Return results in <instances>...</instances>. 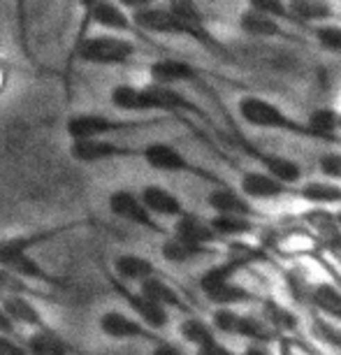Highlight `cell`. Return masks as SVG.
<instances>
[{"mask_svg": "<svg viewBox=\"0 0 341 355\" xmlns=\"http://www.w3.org/2000/svg\"><path fill=\"white\" fill-rule=\"evenodd\" d=\"M242 325H244V316L232 309H218L213 313V327L220 332L227 334H242Z\"/></svg>", "mask_w": 341, "mask_h": 355, "instance_id": "30", "label": "cell"}, {"mask_svg": "<svg viewBox=\"0 0 341 355\" xmlns=\"http://www.w3.org/2000/svg\"><path fill=\"white\" fill-rule=\"evenodd\" d=\"M107 281H110V286L114 288V293L121 295L123 302L130 306L132 316L142 320L146 327H151L153 332H158L170 325V311H167L165 306L156 304L153 300H149L139 291H132V288L125 286L123 281H119L114 274H107Z\"/></svg>", "mask_w": 341, "mask_h": 355, "instance_id": "5", "label": "cell"}, {"mask_svg": "<svg viewBox=\"0 0 341 355\" xmlns=\"http://www.w3.org/2000/svg\"><path fill=\"white\" fill-rule=\"evenodd\" d=\"M24 344L30 348L33 355H77L75 346H72L56 327L26 334Z\"/></svg>", "mask_w": 341, "mask_h": 355, "instance_id": "17", "label": "cell"}, {"mask_svg": "<svg viewBox=\"0 0 341 355\" xmlns=\"http://www.w3.org/2000/svg\"><path fill=\"white\" fill-rule=\"evenodd\" d=\"M179 334H182L184 341H189V344L195 346V348H202L207 344H211V341H216L213 325H209L207 320L195 318V316L182 320V325H179Z\"/></svg>", "mask_w": 341, "mask_h": 355, "instance_id": "23", "label": "cell"}, {"mask_svg": "<svg viewBox=\"0 0 341 355\" xmlns=\"http://www.w3.org/2000/svg\"><path fill=\"white\" fill-rule=\"evenodd\" d=\"M149 72H151L153 84L172 86V89H175L177 84L193 82V79L198 77V72L193 65L177 61V58H160V61H153L149 65Z\"/></svg>", "mask_w": 341, "mask_h": 355, "instance_id": "16", "label": "cell"}, {"mask_svg": "<svg viewBox=\"0 0 341 355\" xmlns=\"http://www.w3.org/2000/svg\"><path fill=\"white\" fill-rule=\"evenodd\" d=\"M112 274L119 281H123L125 286L135 284L139 288L151 277H158V270L149 258L139 256V253H121V256L114 258Z\"/></svg>", "mask_w": 341, "mask_h": 355, "instance_id": "12", "label": "cell"}, {"mask_svg": "<svg viewBox=\"0 0 341 355\" xmlns=\"http://www.w3.org/2000/svg\"><path fill=\"white\" fill-rule=\"evenodd\" d=\"M270 318L277 325H283V327H292V325H295V318H292L286 309H274V313H270Z\"/></svg>", "mask_w": 341, "mask_h": 355, "instance_id": "39", "label": "cell"}, {"mask_svg": "<svg viewBox=\"0 0 341 355\" xmlns=\"http://www.w3.org/2000/svg\"><path fill=\"white\" fill-rule=\"evenodd\" d=\"M304 198H309L311 202H339L341 200V189L334 184H320L313 182L304 189Z\"/></svg>", "mask_w": 341, "mask_h": 355, "instance_id": "29", "label": "cell"}, {"mask_svg": "<svg viewBox=\"0 0 341 355\" xmlns=\"http://www.w3.org/2000/svg\"><path fill=\"white\" fill-rule=\"evenodd\" d=\"M139 198H142L146 209H149L156 218H182L186 214L182 200H179L172 191H167L158 184L144 186V189L139 191Z\"/></svg>", "mask_w": 341, "mask_h": 355, "instance_id": "13", "label": "cell"}, {"mask_svg": "<svg viewBox=\"0 0 341 355\" xmlns=\"http://www.w3.org/2000/svg\"><path fill=\"white\" fill-rule=\"evenodd\" d=\"M146 123L149 121H142V119H114L100 112H79L68 116L65 132H68L70 142H79V139H110L112 135L142 128Z\"/></svg>", "mask_w": 341, "mask_h": 355, "instance_id": "3", "label": "cell"}, {"mask_svg": "<svg viewBox=\"0 0 341 355\" xmlns=\"http://www.w3.org/2000/svg\"><path fill=\"white\" fill-rule=\"evenodd\" d=\"M242 191L249 198L258 200H270L277 198L286 191V184H281L279 179H274L272 174L265 172H246L242 177Z\"/></svg>", "mask_w": 341, "mask_h": 355, "instance_id": "19", "label": "cell"}, {"mask_svg": "<svg viewBox=\"0 0 341 355\" xmlns=\"http://www.w3.org/2000/svg\"><path fill=\"white\" fill-rule=\"evenodd\" d=\"M3 270H8L17 277H21L26 281L35 286H44V288H51V291H61V293H70L75 291V286L70 281H65L63 277L58 274L49 272L46 267L40 263L35 256H19V258H12L8 265H3Z\"/></svg>", "mask_w": 341, "mask_h": 355, "instance_id": "10", "label": "cell"}, {"mask_svg": "<svg viewBox=\"0 0 341 355\" xmlns=\"http://www.w3.org/2000/svg\"><path fill=\"white\" fill-rule=\"evenodd\" d=\"M70 158L82 165H96V163H110V160H123V158H142V149L128 144H119L114 139H79L70 142Z\"/></svg>", "mask_w": 341, "mask_h": 355, "instance_id": "6", "label": "cell"}, {"mask_svg": "<svg viewBox=\"0 0 341 355\" xmlns=\"http://www.w3.org/2000/svg\"><path fill=\"white\" fill-rule=\"evenodd\" d=\"M110 103L121 112H139V86L116 84L110 93Z\"/></svg>", "mask_w": 341, "mask_h": 355, "instance_id": "27", "label": "cell"}, {"mask_svg": "<svg viewBox=\"0 0 341 355\" xmlns=\"http://www.w3.org/2000/svg\"><path fill=\"white\" fill-rule=\"evenodd\" d=\"M0 355H33V351L24 341L0 337Z\"/></svg>", "mask_w": 341, "mask_h": 355, "instance_id": "36", "label": "cell"}, {"mask_svg": "<svg viewBox=\"0 0 341 355\" xmlns=\"http://www.w3.org/2000/svg\"><path fill=\"white\" fill-rule=\"evenodd\" d=\"M91 225H98V223L91 218H77V220H65V223H58V225H46V227H37V230L17 232V234H10V237H3L0 239V267L8 265L12 258L33 256V251L40 249V246H46L49 242H56L58 237H63V234L82 230V227H91Z\"/></svg>", "mask_w": 341, "mask_h": 355, "instance_id": "2", "label": "cell"}, {"mask_svg": "<svg viewBox=\"0 0 341 355\" xmlns=\"http://www.w3.org/2000/svg\"><path fill=\"white\" fill-rule=\"evenodd\" d=\"M98 330L103 332V337L114 341H156V344H163L151 327H146L139 318L121 309H107L100 313Z\"/></svg>", "mask_w": 341, "mask_h": 355, "instance_id": "4", "label": "cell"}, {"mask_svg": "<svg viewBox=\"0 0 341 355\" xmlns=\"http://www.w3.org/2000/svg\"><path fill=\"white\" fill-rule=\"evenodd\" d=\"M316 304L323 309L325 313H330L334 318H341V293L330 284H320L316 288V295H313Z\"/></svg>", "mask_w": 341, "mask_h": 355, "instance_id": "28", "label": "cell"}, {"mask_svg": "<svg viewBox=\"0 0 341 355\" xmlns=\"http://www.w3.org/2000/svg\"><path fill=\"white\" fill-rule=\"evenodd\" d=\"M337 123H339V119L332 110H316L311 114V121H309L311 128L318 132H332L337 128Z\"/></svg>", "mask_w": 341, "mask_h": 355, "instance_id": "32", "label": "cell"}, {"mask_svg": "<svg viewBox=\"0 0 341 355\" xmlns=\"http://www.w3.org/2000/svg\"><path fill=\"white\" fill-rule=\"evenodd\" d=\"M10 63L5 61L3 56H0V96L5 93V89H8V84H10Z\"/></svg>", "mask_w": 341, "mask_h": 355, "instance_id": "40", "label": "cell"}, {"mask_svg": "<svg viewBox=\"0 0 341 355\" xmlns=\"http://www.w3.org/2000/svg\"><path fill=\"white\" fill-rule=\"evenodd\" d=\"M318 42L330 51H341V26H320L316 31Z\"/></svg>", "mask_w": 341, "mask_h": 355, "instance_id": "33", "label": "cell"}, {"mask_svg": "<svg viewBox=\"0 0 341 355\" xmlns=\"http://www.w3.org/2000/svg\"><path fill=\"white\" fill-rule=\"evenodd\" d=\"M290 8L297 12V17L306 19V21H320V19L330 17V5L327 3H311V0H304V3H292Z\"/></svg>", "mask_w": 341, "mask_h": 355, "instance_id": "31", "label": "cell"}, {"mask_svg": "<svg viewBox=\"0 0 341 355\" xmlns=\"http://www.w3.org/2000/svg\"><path fill=\"white\" fill-rule=\"evenodd\" d=\"M107 207H110L112 216L125 220V223L139 225L144 230L151 232H163V225L158 223V218L146 209V205L142 202L139 193L130 189H116L107 196Z\"/></svg>", "mask_w": 341, "mask_h": 355, "instance_id": "8", "label": "cell"}, {"mask_svg": "<svg viewBox=\"0 0 341 355\" xmlns=\"http://www.w3.org/2000/svg\"><path fill=\"white\" fill-rule=\"evenodd\" d=\"M195 355H235L227 346H223L220 341H211V344H207L202 348H198Z\"/></svg>", "mask_w": 341, "mask_h": 355, "instance_id": "37", "label": "cell"}, {"mask_svg": "<svg viewBox=\"0 0 341 355\" xmlns=\"http://www.w3.org/2000/svg\"><path fill=\"white\" fill-rule=\"evenodd\" d=\"M265 165H267V172H270L274 179H279L281 184H292L302 177V170H299V165L295 160L281 158V156H267Z\"/></svg>", "mask_w": 341, "mask_h": 355, "instance_id": "26", "label": "cell"}, {"mask_svg": "<svg viewBox=\"0 0 341 355\" xmlns=\"http://www.w3.org/2000/svg\"><path fill=\"white\" fill-rule=\"evenodd\" d=\"M0 337H8V339H17V341H24L26 334L21 332V327L15 323V318L5 311V306L0 304Z\"/></svg>", "mask_w": 341, "mask_h": 355, "instance_id": "34", "label": "cell"}, {"mask_svg": "<svg viewBox=\"0 0 341 355\" xmlns=\"http://www.w3.org/2000/svg\"><path fill=\"white\" fill-rule=\"evenodd\" d=\"M0 297H26V300H44V302H63L56 293H46L40 286L30 284L17 274H12L8 270L0 267Z\"/></svg>", "mask_w": 341, "mask_h": 355, "instance_id": "15", "label": "cell"}, {"mask_svg": "<svg viewBox=\"0 0 341 355\" xmlns=\"http://www.w3.org/2000/svg\"><path fill=\"white\" fill-rule=\"evenodd\" d=\"M207 200H209V207L216 214H225V216H249L251 214V205L242 196H237L235 191L218 189Z\"/></svg>", "mask_w": 341, "mask_h": 355, "instance_id": "21", "label": "cell"}, {"mask_svg": "<svg viewBox=\"0 0 341 355\" xmlns=\"http://www.w3.org/2000/svg\"><path fill=\"white\" fill-rule=\"evenodd\" d=\"M89 17L82 15V26H79L77 40L70 49L68 63H65V86H68L70 70L75 63L96 65V68H121V65L132 63V58L137 56L135 40L114 35V33H100V35L89 37Z\"/></svg>", "mask_w": 341, "mask_h": 355, "instance_id": "1", "label": "cell"}, {"mask_svg": "<svg viewBox=\"0 0 341 355\" xmlns=\"http://www.w3.org/2000/svg\"><path fill=\"white\" fill-rule=\"evenodd\" d=\"M175 237L184 239V242L198 244V246H207L216 239V232H213L209 220L200 218L195 214H184L175 223Z\"/></svg>", "mask_w": 341, "mask_h": 355, "instance_id": "18", "label": "cell"}, {"mask_svg": "<svg viewBox=\"0 0 341 355\" xmlns=\"http://www.w3.org/2000/svg\"><path fill=\"white\" fill-rule=\"evenodd\" d=\"M239 114L246 123L256 125V128H283V130H299L295 123L283 114L281 107H277L270 100L246 96L239 100Z\"/></svg>", "mask_w": 341, "mask_h": 355, "instance_id": "9", "label": "cell"}, {"mask_svg": "<svg viewBox=\"0 0 341 355\" xmlns=\"http://www.w3.org/2000/svg\"><path fill=\"white\" fill-rule=\"evenodd\" d=\"M209 223L216 232V237H237V234L251 232V223L246 216H225V214H216L209 218Z\"/></svg>", "mask_w": 341, "mask_h": 355, "instance_id": "25", "label": "cell"}, {"mask_svg": "<svg viewBox=\"0 0 341 355\" xmlns=\"http://www.w3.org/2000/svg\"><path fill=\"white\" fill-rule=\"evenodd\" d=\"M142 160L151 170L165 172V174H184V172H195V167L191 165V160L184 156L177 146L167 142H151L142 146Z\"/></svg>", "mask_w": 341, "mask_h": 355, "instance_id": "11", "label": "cell"}, {"mask_svg": "<svg viewBox=\"0 0 341 355\" xmlns=\"http://www.w3.org/2000/svg\"><path fill=\"white\" fill-rule=\"evenodd\" d=\"M316 330H318V337H323V339H327L330 344H334V346H341V334L334 330V327H330V325H325V323H316Z\"/></svg>", "mask_w": 341, "mask_h": 355, "instance_id": "38", "label": "cell"}, {"mask_svg": "<svg viewBox=\"0 0 341 355\" xmlns=\"http://www.w3.org/2000/svg\"><path fill=\"white\" fill-rule=\"evenodd\" d=\"M230 277H232L230 265L211 267V270H207L202 277H200V288H202V293L207 295V300H211L220 309H230L232 304H239L249 300V293H246L244 288H239Z\"/></svg>", "mask_w": 341, "mask_h": 355, "instance_id": "7", "label": "cell"}, {"mask_svg": "<svg viewBox=\"0 0 341 355\" xmlns=\"http://www.w3.org/2000/svg\"><path fill=\"white\" fill-rule=\"evenodd\" d=\"M151 355H184L182 351H179L177 346L167 344V341H163V344H156V348H153Z\"/></svg>", "mask_w": 341, "mask_h": 355, "instance_id": "41", "label": "cell"}, {"mask_svg": "<svg viewBox=\"0 0 341 355\" xmlns=\"http://www.w3.org/2000/svg\"><path fill=\"white\" fill-rule=\"evenodd\" d=\"M244 355H270L265 351V348H258V346H251V348H246Z\"/></svg>", "mask_w": 341, "mask_h": 355, "instance_id": "42", "label": "cell"}, {"mask_svg": "<svg viewBox=\"0 0 341 355\" xmlns=\"http://www.w3.org/2000/svg\"><path fill=\"white\" fill-rule=\"evenodd\" d=\"M239 26H242L249 35H260V37H272L279 33V26L274 21V17H267L256 8H249L244 12L242 19H239Z\"/></svg>", "mask_w": 341, "mask_h": 355, "instance_id": "24", "label": "cell"}, {"mask_svg": "<svg viewBox=\"0 0 341 355\" xmlns=\"http://www.w3.org/2000/svg\"><path fill=\"white\" fill-rule=\"evenodd\" d=\"M207 251H209L207 246H198V244L184 242V239L175 237V234H172L170 239H165L163 246H160V253H163V258L170 260V263H189V260H195L200 256H204Z\"/></svg>", "mask_w": 341, "mask_h": 355, "instance_id": "22", "label": "cell"}, {"mask_svg": "<svg viewBox=\"0 0 341 355\" xmlns=\"http://www.w3.org/2000/svg\"><path fill=\"white\" fill-rule=\"evenodd\" d=\"M0 304L5 306V311L15 318V323L21 327V330H30V332H42L49 330L51 323L44 318V313L37 309V304L33 300L26 297H0Z\"/></svg>", "mask_w": 341, "mask_h": 355, "instance_id": "14", "label": "cell"}, {"mask_svg": "<svg viewBox=\"0 0 341 355\" xmlns=\"http://www.w3.org/2000/svg\"><path fill=\"white\" fill-rule=\"evenodd\" d=\"M320 170H323L325 177L341 179V156L339 153H327V156L320 158Z\"/></svg>", "mask_w": 341, "mask_h": 355, "instance_id": "35", "label": "cell"}, {"mask_svg": "<svg viewBox=\"0 0 341 355\" xmlns=\"http://www.w3.org/2000/svg\"><path fill=\"white\" fill-rule=\"evenodd\" d=\"M139 293L146 295L149 300H153L156 304L165 306L167 311L170 309H184V300L175 288H172L163 277H151L149 281H144L142 286L137 288Z\"/></svg>", "mask_w": 341, "mask_h": 355, "instance_id": "20", "label": "cell"}]
</instances>
